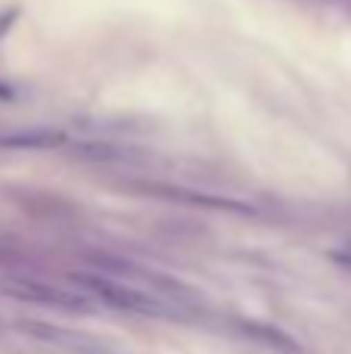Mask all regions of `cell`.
I'll return each instance as SVG.
<instances>
[{
    "label": "cell",
    "mask_w": 351,
    "mask_h": 354,
    "mask_svg": "<svg viewBox=\"0 0 351 354\" xmlns=\"http://www.w3.org/2000/svg\"><path fill=\"white\" fill-rule=\"evenodd\" d=\"M19 91L12 84H6V81H0V100H16Z\"/></svg>",
    "instance_id": "cell-7"
},
{
    "label": "cell",
    "mask_w": 351,
    "mask_h": 354,
    "mask_svg": "<svg viewBox=\"0 0 351 354\" xmlns=\"http://www.w3.org/2000/svg\"><path fill=\"white\" fill-rule=\"evenodd\" d=\"M72 286L91 292L93 299H99L103 305H112L128 314H140V317H174V314H178L168 301H162L159 295H149V292H143V289L131 286V283L112 280V277L72 274Z\"/></svg>",
    "instance_id": "cell-1"
},
{
    "label": "cell",
    "mask_w": 351,
    "mask_h": 354,
    "mask_svg": "<svg viewBox=\"0 0 351 354\" xmlns=\"http://www.w3.org/2000/svg\"><path fill=\"white\" fill-rule=\"evenodd\" d=\"M16 19H19V6H6V10L0 12V37L12 28V22H16Z\"/></svg>",
    "instance_id": "cell-6"
},
{
    "label": "cell",
    "mask_w": 351,
    "mask_h": 354,
    "mask_svg": "<svg viewBox=\"0 0 351 354\" xmlns=\"http://www.w3.org/2000/svg\"><path fill=\"white\" fill-rule=\"evenodd\" d=\"M75 153L87 156V159H93V162H122V159H128V156H134V149L115 147V143H106V140H91V143H78Z\"/></svg>",
    "instance_id": "cell-5"
},
{
    "label": "cell",
    "mask_w": 351,
    "mask_h": 354,
    "mask_svg": "<svg viewBox=\"0 0 351 354\" xmlns=\"http://www.w3.org/2000/svg\"><path fill=\"white\" fill-rule=\"evenodd\" d=\"M0 292L16 299V301H28V305L66 308V311H78V314L93 311V301L84 295V289L50 286V283L28 280V277H6V280H0Z\"/></svg>",
    "instance_id": "cell-2"
},
{
    "label": "cell",
    "mask_w": 351,
    "mask_h": 354,
    "mask_svg": "<svg viewBox=\"0 0 351 354\" xmlns=\"http://www.w3.org/2000/svg\"><path fill=\"white\" fill-rule=\"evenodd\" d=\"M66 143L62 131H47V128H35V131H19V134H3L0 147L6 149H53Z\"/></svg>",
    "instance_id": "cell-3"
},
{
    "label": "cell",
    "mask_w": 351,
    "mask_h": 354,
    "mask_svg": "<svg viewBox=\"0 0 351 354\" xmlns=\"http://www.w3.org/2000/svg\"><path fill=\"white\" fill-rule=\"evenodd\" d=\"M240 326H243V330H246L252 339H261V342L274 345V348H280V351L298 354V345L292 342V339L286 336L283 330H277V326H271V324H258V320H240Z\"/></svg>",
    "instance_id": "cell-4"
}]
</instances>
